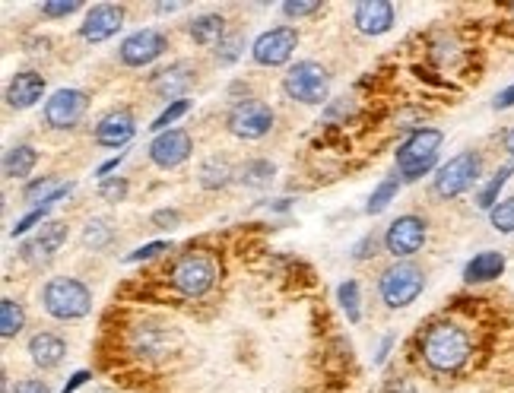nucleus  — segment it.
<instances>
[{
    "instance_id": "nucleus-12",
    "label": "nucleus",
    "mask_w": 514,
    "mask_h": 393,
    "mask_svg": "<svg viewBox=\"0 0 514 393\" xmlns=\"http://www.w3.org/2000/svg\"><path fill=\"white\" fill-rule=\"evenodd\" d=\"M165 48H169V39L159 29H137L134 35H127L118 48V58L124 67H150L153 61H159Z\"/></svg>"
},
{
    "instance_id": "nucleus-29",
    "label": "nucleus",
    "mask_w": 514,
    "mask_h": 393,
    "mask_svg": "<svg viewBox=\"0 0 514 393\" xmlns=\"http://www.w3.org/2000/svg\"><path fill=\"white\" fill-rule=\"evenodd\" d=\"M273 175H277V168H273L270 159H251V162L242 165L238 181H242L245 187H267L273 181Z\"/></svg>"
},
{
    "instance_id": "nucleus-44",
    "label": "nucleus",
    "mask_w": 514,
    "mask_h": 393,
    "mask_svg": "<svg viewBox=\"0 0 514 393\" xmlns=\"http://www.w3.org/2000/svg\"><path fill=\"white\" fill-rule=\"evenodd\" d=\"M89 378H93V374H89V371H77V374H73V378H70V384L61 390V393H73V390H77V387H83Z\"/></svg>"
},
{
    "instance_id": "nucleus-28",
    "label": "nucleus",
    "mask_w": 514,
    "mask_h": 393,
    "mask_svg": "<svg viewBox=\"0 0 514 393\" xmlns=\"http://www.w3.org/2000/svg\"><path fill=\"white\" fill-rule=\"evenodd\" d=\"M400 178L397 175H391V178H384L375 191H372V197H369V203H365V213L369 216H378V213H384L391 207V200H397V191H400Z\"/></svg>"
},
{
    "instance_id": "nucleus-11",
    "label": "nucleus",
    "mask_w": 514,
    "mask_h": 393,
    "mask_svg": "<svg viewBox=\"0 0 514 393\" xmlns=\"http://www.w3.org/2000/svg\"><path fill=\"white\" fill-rule=\"evenodd\" d=\"M89 111V96L83 89H58L45 99V124L51 130H73Z\"/></svg>"
},
{
    "instance_id": "nucleus-7",
    "label": "nucleus",
    "mask_w": 514,
    "mask_h": 393,
    "mask_svg": "<svg viewBox=\"0 0 514 393\" xmlns=\"http://www.w3.org/2000/svg\"><path fill=\"white\" fill-rule=\"evenodd\" d=\"M216 283V264L207 254H181L172 267V286L185 298H204Z\"/></svg>"
},
{
    "instance_id": "nucleus-18",
    "label": "nucleus",
    "mask_w": 514,
    "mask_h": 393,
    "mask_svg": "<svg viewBox=\"0 0 514 393\" xmlns=\"http://www.w3.org/2000/svg\"><path fill=\"white\" fill-rule=\"evenodd\" d=\"M353 23L362 35H384L394 26V4L388 0H362L353 10Z\"/></svg>"
},
{
    "instance_id": "nucleus-40",
    "label": "nucleus",
    "mask_w": 514,
    "mask_h": 393,
    "mask_svg": "<svg viewBox=\"0 0 514 393\" xmlns=\"http://www.w3.org/2000/svg\"><path fill=\"white\" fill-rule=\"evenodd\" d=\"M10 393H51V387L42 378H23V381H16V387Z\"/></svg>"
},
{
    "instance_id": "nucleus-34",
    "label": "nucleus",
    "mask_w": 514,
    "mask_h": 393,
    "mask_svg": "<svg viewBox=\"0 0 514 393\" xmlns=\"http://www.w3.org/2000/svg\"><path fill=\"white\" fill-rule=\"evenodd\" d=\"M188 111H191V102L188 99H181V102H172L169 108H165L162 111V115L150 124L153 130H159V134H165V130H169V124H175L178 118H185L188 115Z\"/></svg>"
},
{
    "instance_id": "nucleus-21",
    "label": "nucleus",
    "mask_w": 514,
    "mask_h": 393,
    "mask_svg": "<svg viewBox=\"0 0 514 393\" xmlns=\"http://www.w3.org/2000/svg\"><path fill=\"white\" fill-rule=\"evenodd\" d=\"M29 359L35 368H42V371H51V368H58L64 359H67V343L61 340L58 333H51V330H42V333H35L32 340H29Z\"/></svg>"
},
{
    "instance_id": "nucleus-4",
    "label": "nucleus",
    "mask_w": 514,
    "mask_h": 393,
    "mask_svg": "<svg viewBox=\"0 0 514 393\" xmlns=\"http://www.w3.org/2000/svg\"><path fill=\"white\" fill-rule=\"evenodd\" d=\"M422 289H426V273H422L416 264H410V260H394L378 279V295L391 311L410 308L422 295Z\"/></svg>"
},
{
    "instance_id": "nucleus-37",
    "label": "nucleus",
    "mask_w": 514,
    "mask_h": 393,
    "mask_svg": "<svg viewBox=\"0 0 514 393\" xmlns=\"http://www.w3.org/2000/svg\"><path fill=\"white\" fill-rule=\"evenodd\" d=\"M77 10H83L77 0H67V4H42V13L48 20H67V16H73Z\"/></svg>"
},
{
    "instance_id": "nucleus-14",
    "label": "nucleus",
    "mask_w": 514,
    "mask_h": 393,
    "mask_svg": "<svg viewBox=\"0 0 514 393\" xmlns=\"http://www.w3.org/2000/svg\"><path fill=\"white\" fill-rule=\"evenodd\" d=\"M191 149H194V140L188 130H181V127H169L165 134H159L153 143H150V162L156 168H178V165H185L191 159Z\"/></svg>"
},
{
    "instance_id": "nucleus-49",
    "label": "nucleus",
    "mask_w": 514,
    "mask_h": 393,
    "mask_svg": "<svg viewBox=\"0 0 514 393\" xmlns=\"http://www.w3.org/2000/svg\"><path fill=\"white\" fill-rule=\"evenodd\" d=\"M511 13H514V7H511Z\"/></svg>"
},
{
    "instance_id": "nucleus-35",
    "label": "nucleus",
    "mask_w": 514,
    "mask_h": 393,
    "mask_svg": "<svg viewBox=\"0 0 514 393\" xmlns=\"http://www.w3.org/2000/svg\"><path fill=\"white\" fill-rule=\"evenodd\" d=\"M127 191H131V184H127L124 178H105L99 184V197L108 200V203H121L127 197Z\"/></svg>"
},
{
    "instance_id": "nucleus-15",
    "label": "nucleus",
    "mask_w": 514,
    "mask_h": 393,
    "mask_svg": "<svg viewBox=\"0 0 514 393\" xmlns=\"http://www.w3.org/2000/svg\"><path fill=\"white\" fill-rule=\"evenodd\" d=\"M124 26V7L121 4H96L89 7L86 20L80 26V39L89 45H102L108 39H115Z\"/></svg>"
},
{
    "instance_id": "nucleus-17",
    "label": "nucleus",
    "mask_w": 514,
    "mask_h": 393,
    "mask_svg": "<svg viewBox=\"0 0 514 393\" xmlns=\"http://www.w3.org/2000/svg\"><path fill=\"white\" fill-rule=\"evenodd\" d=\"M134 134H137V121H134L131 111H124V108L108 111V115L96 124V143L105 146V149L127 146L134 140Z\"/></svg>"
},
{
    "instance_id": "nucleus-25",
    "label": "nucleus",
    "mask_w": 514,
    "mask_h": 393,
    "mask_svg": "<svg viewBox=\"0 0 514 393\" xmlns=\"http://www.w3.org/2000/svg\"><path fill=\"white\" fill-rule=\"evenodd\" d=\"M188 35L204 48L219 45L226 39V20H223V16H216V13H204V16H197V20H191Z\"/></svg>"
},
{
    "instance_id": "nucleus-3",
    "label": "nucleus",
    "mask_w": 514,
    "mask_h": 393,
    "mask_svg": "<svg viewBox=\"0 0 514 393\" xmlns=\"http://www.w3.org/2000/svg\"><path fill=\"white\" fill-rule=\"evenodd\" d=\"M442 130L435 127H419L416 134H410L403 140V146L397 149V172L400 181H419L422 175H429L438 165V149H442Z\"/></svg>"
},
{
    "instance_id": "nucleus-43",
    "label": "nucleus",
    "mask_w": 514,
    "mask_h": 393,
    "mask_svg": "<svg viewBox=\"0 0 514 393\" xmlns=\"http://www.w3.org/2000/svg\"><path fill=\"white\" fill-rule=\"evenodd\" d=\"M492 108H495V111H505V108H514V86L502 89V92H499V96H495Z\"/></svg>"
},
{
    "instance_id": "nucleus-39",
    "label": "nucleus",
    "mask_w": 514,
    "mask_h": 393,
    "mask_svg": "<svg viewBox=\"0 0 514 393\" xmlns=\"http://www.w3.org/2000/svg\"><path fill=\"white\" fill-rule=\"evenodd\" d=\"M150 222L156 229H175L178 222H181V213L178 210H156L153 216H150Z\"/></svg>"
},
{
    "instance_id": "nucleus-20",
    "label": "nucleus",
    "mask_w": 514,
    "mask_h": 393,
    "mask_svg": "<svg viewBox=\"0 0 514 393\" xmlns=\"http://www.w3.org/2000/svg\"><path fill=\"white\" fill-rule=\"evenodd\" d=\"M45 96V77L35 70H20L13 73V80L7 86V105L16 111H26L32 105H39V99Z\"/></svg>"
},
{
    "instance_id": "nucleus-2",
    "label": "nucleus",
    "mask_w": 514,
    "mask_h": 393,
    "mask_svg": "<svg viewBox=\"0 0 514 393\" xmlns=\"http://www.w3.org/2000/svg\"><path fill=\"white\" fill-rule=\"evenodd\" d=\"M42 308L54 321H83L93 311V289L77 276H51L42 286Z\"/></svg>"
},
{
    "instance_id": "nucleus-23",
    "label": "nucleus",
    "mask_w": 514,
    "mask_h": 393,
    "mask_svg": "<svg viewBox=\"0 0 514 393\" xmlns=\"http://www.w3.org/2000/svg\"><path fill=\"white\" fill-rule=\"evenodd\" d=\"M232 178H235V168L226 156H210L197 168V184L204 187V191H223Z\"/></svg>"
},
{
    "instance_id": "nucleus-27",
    "label": "nucleus",
    "mask_w": 514,
    "mask_h": 393,
    "mask_svg": "<svg viewBox=\"0 0 514 393\" xmlns=\"http://www.w3.org/2000/svg\"><path fill=\"white\" fill-rule=\"evenodd\" d=\"M511 175H514V159H511L508 165H502L499 172H495V175L489 178V184L483 187V191L476 194V207H480V210H486V213H489V210L495 207V203L502 200L499 194H502V187L508 184V178H511Z\"/></svg>"
},
{
    "instance_id": "nucleus-1",
    "label": "nucleus",
    "mask_w": 514,
    "mask_h": 393,
    "mask_svg": "<svg viewBox=\"0 0 514 393\" xmlns=\"http://www.w3.org/2000/svg\"><path fill=\"white\" fill-rule=\"evenodd\" d=\"M422 362H426L435 374H457L473 355V336L464 324L457 321H435L426 327L419 340Z\"/></svg>"
},
{
    "instance_id": "nucleus-9",
    "label": "nucleus",
    "mask_w": 514,
    "mask_h": 393,
    "mask_svg": "<svg viewBox=\"0 0 514 393\" xmlns=\"http://www.w3.org/2000/svg\"><path fill=\"white\" fill-rule=\"evenodd\" d=\"M226 127L238 140H261L273 127V108L261 99H245V102L232 105Z\"/></svg>"
},
{
    "instance_id": "nucleus-22",
    "label": "nucleus",
    "mask_w": 514,
    "mask_h": 393,
    "mask_svg": "<svg viewBox=\"0 0 514 393\" xmlns=\"http://www.w3.org/2000/svg\"><path fill=\"white\" fill-rule=\"evenodd\" d=\"M505 273V254L502 251H480L476 257L467 260L464 267V283H492Z\"/></svg>"
},
{
    "instance_id": "nucleus-13",
    "label": "nucleus",
    "mask_w": 514,
    "mask_h": 393,
    "mask_svg": "<svg viewBox=\"0 0 514 393\" xmlns=\"http://www.w3.org/2000/svg\"><path fill=\"white\" fill-rule=\"evenodd\" d=\"M67 238H70V229H67V222H45V226L35 232L26 245L20 248V257L26 260V264L32 267H42V264H51L54 257H58V251L67 245Z\"/></svg>"
},
{
    "instance_id": "nucleus-26",
    "label": "nucleus",
    "mask_w": 514,
    "mask_h": 393,
    "mask_svg": "<svg viewBox=\"0 0 514 393\" xmlns=\"http://www.w3.org/2000/svg\"><path fill=\"white\" fill-rule=\"evenodd\" d=\"M26 327V311L23 305L16 302V298H0V336L4 340H13V336H20Z\"/></svg>"
},
{
    "instance_id": "nucleus-36",
    "label": "nucleus",
    "mask_w": 514,
    "mask_h": 393,
    "mask_svg": "<svg viewBox=\"0 0 514 393\" xmlns=\"http://www.w3.org/2000/svg\"><path fill=\"white\" fill-rule=\"evenodd\" d=\"M45 219H48V210H32L29 216H23L20 222H16V226L10 229V235L16 238V235H26L29 229H35V226H45Z\"/></svg>"
},
{
    "instance_id": "nucleus-33",
    "label": "nucleus",
    "mask_w": 514,
    "mask_h": 393,
    "mask_svg": "<svg viewBox=\"0 0 514 393\" xmlns=\"http://www.w3.org/2000/svg\"><path fill=\"white\" fill-rule=\"evenodd\" d=\"M245 54V39L238 32H226V39L216 45V61L223 67H232Z\"/></svg>"
},
{
    "instance_id": "nucleus-48",
    "label": "nucleus",
    "mask_w": 514,
    "mask_h": 393,
    "mask_svg": "<svg viewBox=\"0 0 514 393\" xmlns=\"http://www.w3.org/2000/svg\"><path fill=\"white\" fill-rule=\"evenodd\" d=\"M178 4H156V13H175Z\"/></svg>"
},
{
    "instance_id": "nucleus-5",
    "label": "nucleus",
    "mask_w": 514,
    "mask_h": 393,
    "mask_svg": "<svg viewBox=\"0 0 514 393\" xmlns=\"http://www.w3.org/2000/svg\"><path fill=\"white\" fill-rule=\"evenodd\" d=\"M480 175H483V156L476 153V149H464V153H457L454 159H448L438 168L432 187L442 200H454L467 194L470 187L480 181Z\"/></svg>"
},
{
    "instance_id": "nucleus-19",
    "label": "nucleus",
    "mask_w": 514,
    "mask_h": 393,
    "mask_svg": "<svg viewBox=\"0 0 514 393\" xmlns=\"http://www.w3.org/2000/svg\"><path fill=\"white\" fill-rule=\"evenodd\" d=\"M172 340H175V330L165 327V324H137L131 330V346L137 355H146V359H159L172 349Z\"/></svg>"
},
{
    "instance_id": "nucleus-31",
    "label": "nucleus",
    "mask_w": 514,
    "mask_h": 393,
    "mask_svg": "<svg viewBox=\"0 0 514 393\" xmlns=\"http://www.w3.org/2000/svg\"><path fill=\"white\" fill-rule=\"evenodd\" d=\"M489 222H492L495 232L514 235V197H505V200L495 203V207L489 210Z\"/></svg>"
},
{
    "instance_id": "nucleus-32",
    "label": "nucleus",
    "mask_w": 514,
    "mask_h": 393,
    "mask_svg": "<svg viewBox=\"0 0 514 393\" xmlns=\"http://www.w3.org/2000/svg\"><path fill=\"white\" fill-rule=\"evenodd\" d=\"M337 298H340V308L346 311V317H350V324H359L362 308H359V283H356V279H346V283H340Z\"/></svg>"
},
{
    "instance_id": "nucleus-16",
    "label": "nucleus",
    "mask_w": 514,
    "mask_h": 393,
    "mask_svg": "<svg viewBox=\"0 0 514 393\" xmlns=\"http://www.w3.org/2000/svg\"><path fill=\"white\" fill-rule=\"evenodd\" d=\"M194 64L191 61H175V64H169V67H162V70H156L153 73V80H150V86H153V92L159 99H165V102H181V96H185V92L194 86Z\"/></svg>"
},
{
    "instance_id": "nucleus-42",
    "label": "nucleus",
    "mask_w": 514,
    "mask_h": 393,
    "mask_svg": "<svg viewBox=\"0 0 514 393\" xmlns=\"http://www.w3.org/2000/svg\"><path fill=\"white\" fill-rule=\"evenodd\" d=\"M375 245H378V235L375 232H369L365 235L359 245L353 248V260H365V257H372L375 254Z\"/></svg>"
},
{
    "instance_id": "nucleus-47",
    "label": "nucleus",
    "mask_w": 514,
    "mask_h": 393,
    "mask_svg": "<svg viewBox=\"0 0 514 393\" xmlns=\"http://www.w3.org/2000/svg\"><path fill=\"white\" fill-rule=\"evenodd\" d=\"M505 149H508V156L514 159V127L505 134Z\"/></svg>"
},
{
    "instance_id": "nucleus-45",
    "label": "nucleus",
    "mask_w": 514,
    "mask_h": 393,
    "mask_svg": "<svg viewBox=\"0 0 514 393\" xmlns=\"http://www.w3.org/2000/svg\"><path fill=\"white\" fill-rule=\"evenodd\" d=\"M121 159H124V153H118L115 159H108L105 165H99V168H96V175H99V178L105 181V178H108V172H115V168L121 165Z\"/></svg>"
},
{
    "instance_id": "nucleus-38",
    "label": "nucleus",
    "mask_w": 514,
    "mask_h": 393,
    "mask_svg": "<svg viewBox=\"0 0 514 393\" xmlns=\"http://www.w3.org/2000/svg\"><path fill=\"white\" fill-rule=\"evenodd\" d=\"M165 248H169V245H165V241H150V245H143V248H137L131 257H127V264H140V260H150V257H159Z\"/></svg>"
},
{
    "instance_id": "nucleus-46",
    "label": "nucleus",
    "mask_w": 514,
    "mask_h": 393,
    "mask_svg": "<svg viewBox=\"0 0 514 393\" xmlns=\"http://www.w3.org/2000/svg\"><path fill=\"white\" fill-rule=\"evenodd\" d=\"M391 343H394V336H388V340L381 343V349H378V362H384V359H388V352H391Z\"/></svg>"
},
{
    "instance_id": "nucleus-6",
    "label": "nucleus",
    "mask_w": 514,
    "mask_h": 393,
    "mask_svg": "<svg viewBox=\"0 0 514 393\" xmlns=\"http://www.w3.org/2000/svg\"><path fill=\"white\" fill-rule=\"evenodd\" d=\"M283 92L299 105H321L330 92V73L318 61H296L283 77Z\"/></svg>"
},
{
    "instance_id": "nucleus-30",
    "label": "nucleus",
    "mask_w": 514,
    "mask_h": 393,
    "mask_svg": "<svg viewBox=\"0 0 514 393\" xmlns=\"http://www.w3.org/2000/svg\"><path fill=\"white\" fill-rule=\"evenodd\" d=\"M115 241V229L105 219H89L83 229V248L86 251H105Z\"/></svg>"
},
{
    "instance_id": "nucleus-10",
    "label": "nucleus",
    "mask_w": 514,
    "mask_h": 393,
    "mask_svg": "<svg viewBox=\"0 0 514 393\" xmlns=\"http://www.w3.org/2000/svg\"><path fill=\"white\" fill-rule=\"evenodd\" d=\"M296 48H299V32L292 26H277L257 35L251 45V58L261 67H283L296 54Z\"/></svg>"
},
{
    "instance_id": "nucleus-24",
    "label": "nucleus",
    "mask_w": 514,
    "mask_h": 393,
    "mask_svg": "<svg viewBox=\"0 0 514 393\" xmlns=\"http://www.w3.org/2000/svg\"><path fill=\"white\" fill-rule=\"evenodd\" d=\"M35 165H39V149L32 143H16L4 156V178H29Z\"/></svg>"
},
{
    "instance_id": "nucleus-41",
    "label": "nucleus",
    "mask_w": 514,
    "mask_h": 393,
    "mask_svg": "<svg viewBox=\"0 0 514 393\" xmlns=\"http://www.w3.org/2000/svg\"><path fill=\"white\" fill-rule=\"evenodd\" d=\"M280 10H283V16H289V20H302V16L318 13L321 4H283Z\"/></svg>"
},
{
    "instance_id": "nucleus-8",
    "label": "nucleus",
    "mask_w": 514,
    "mask_h": 393,
    "mask_svg": "<svg viewBox=\"0 0 514 393\" xmlns=\"http://www.w3.org/2000/svg\"><path fill=\"white\" fill-rule=\"evenodd\" d=\"M426 238H429V222L422 219V216H397L388 229H384V251H388L394 260H407L413 254L422 251V245H426Z\"/></svg>"
}]
</instances>
